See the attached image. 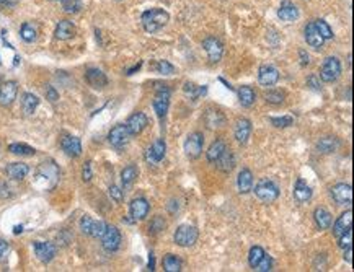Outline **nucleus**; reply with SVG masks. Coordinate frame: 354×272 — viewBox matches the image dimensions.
Masks as SVG:
<instances>
[{"instance_id":"2","label":"nucleus","mask_w":354,"mask_h":272,"mask_svg":"<svg viewBox=\"0 0 354 272\" xmlns=\"http://www.w3.org/2000/svg\"><path fill=\"white\" fill-rule=\"evenodd\" d=\"M255 194L261 202L271 204V202H274L279 197V187H277L271 179H261L260 183L255 186Z\"/></svg>"},{"instance_id":"44","label":"nucleus","mask_w":354,"mask_h":272,"mask_svg":"<svg viewBox=\"0 0 354 272\" xmlns=\"http://www.w3.org/2000/svg\"><path fill=\"white\" fill-rule=\"evenodd\" d=\"M338 246L341 249L352 246V228H348L344 233H341L338 236Z\"/></svg>"},{"instance_id":"58","label":"nucleus","mask_w":354,"mask_h":272,"mask_svg":"<svg viewBox=\"0 0 354 272\" xmlns=\"http://www.w3.org/2000/svg\"><path fill=\"white\" fill-rule=\"evenodd\" d=\"M141 67H142V62H139V64H136L134 67H131V69H129V71H128V75H133V74H134V72H137Z\"/></svg>"},{"instance_id":"11","label":"nucleus","mask_w":354,"mask_h":272,"mask_svg":"<svg viewBox=\"0 0 354 272\" xmlns=\"http://www.w3.org/2000/svg\"><path fill=\"white\" fill-rule=\"evenodd\" d=\"M331 197L338 206H348L352 202V187L351 184L338 183L331 187Z\"/></svg>"},{"instance_id":"48","label":"nucleus","mask_w":354,"mask_h":272,"mask_svg":"<svg viewBox=\"0 0 354 272\" xmlns=\"http://www.w3.org/2000/svg\"><path fill=\"white\" fill-rule=\"evenodd\" d=\"M271 267H273V259L271 257H269L268 254H265L263 256V259L256 264V267H255V270H258V272H268V270H271Z\"/></svg>"},{"instance_id":"41","label":"nucleus","mask_w":354,"mask_h":272,"mask_svg":"<svg viewBox=\"0 0 354 272\" xmlns=\"http://www.w3.org/2000/svg\"><path fill=\"white\" fill-rule=\"evenodd\" d=\"M265 249H263L261 246H253L252 249H250V253H248V262H250V266H252L253 269L256 267V264H258L261 259H263V256H265Z\"/></svg>"},{"instance_id":"6","label":"nucleus","mask_w":354,"mask_h":272,"mask_svg":"<svg viewBox=\"0 0 354 272\" xmlns=\"http://www.w3.org/2000/svg\"><path fill=\"white\" fill-rule=\"evenodd\" d=\"M152 104H154V109H155V114L158 116V119L163 121L165 116H166V111H168V106H170V90L165 85L158 88L155 96H154V103Z\"/></svg>"},{"instance_id":"42","label":"nucleus","mask_w":354,"mask_h":272,"mask_svg":"<svg viewBox=\"0 0 354 272\" xmlns=\"http://www.w3.org/2000/svg\"><path fill=\"white\" fill-rule=\"evenodd\" d=\"M284 98H286V95L281 90H269V92L265 93V100L269 104H281Z\"/></svg>"},{"instance_id":"33","label":"nucleus","mask_w":354,"mask_h":272,"mask_svg":"<svg viewBox=\"0 0 354 272\" xmlns=\"http://www.w3.org/2000/svg\"><path fill=\"white\" fill-rule=\"evenodd\" d=\"M39 106V98L33 93H23L22 96V109L25 114H33Z\"/></svg>"},{"instance_id":"27","label":"nucleus","mask_w":354,"mask_h":272,"mask_svg":"<svg viewBox=\"0 0 354 272\" xmlns=\"http://www.w3.org/2000/svg\"><path fill=\"white\" fill-rule=\"evenodd\" d=\"M237 187L240 194H248L253 189V173L248 168H244L239 173L237 178Z\"/></svg>"},{"instance_id":"32","label":"nucleus","mask_w":354,"mask_h":272,"mask_svg":"<svg viewBox=\"0 0 354 272\" xmlns=\"http://www.w3.org/2000/svg\"><path fill=\"white\" fill-rule=\"evenodd\" d=\"M224 150H225V142H224V141H220V139H217V141H214V142L209 145V149H207V152H206L207 162L216 163L217 158L222 155V152H224Z\"/></svg>"},{"instance_id":"8","label":"nucleus","mask_w":354,"mask_h":272,"mask_svg":"<svg viewBox=\"0 0 354 272\" xmlns=\"http://www.w3.org/2000/svg\"><path fill=\"white\" fill-rule=\"evenodd\" d=\"M101 245L108 253H114L121 246V232L113 225H106L105 233L101 236Z\"/></svg>"},{"instance_id":"43","label":"nucleus","mask_w":354,"mask_h":272,"mask_svg":"<svg viewBox=\"0 0 354 272\" xmlns=\"http://www.w3.org/2000/svg\"><path fill=\"white\" fill-rule=\"evenodd\" d=\"M166 228V222L163 220V217H160V215H157V217H154L150 220V225H149V232L150 233H160L163 232V230Z\"/></svg>"},{"instance_id":"5","label":"nucleus","mask_w":354,"mask_h":272,"mask_svg":"<svg viewBox=\"0 0 354 272\" xmlns=\"http://www.w3.org/2000/svg\"><path fill=\"white\" fill-rule=\"evenodd\" d=\"M203 147H204V135L201 132H193L185 141V153L186 157L191 160H196L201 157L203 153Z\"/></svg>"},{"instance_id":"46","label":"nucleus","mask_w":354,"mask_h":272,"mask_svg":"<svg viewBox=\"0 0 354 272\" xmlns=\"http://www.w3.org/2000/svg\"><path fill=\"white\" fill-rule=\"evenodd\" d=\"M61 2H62V9L67 13H77L82 9L80 0H61Z\"/></svg>"},{"instance_id":"38","label":"nucleus","mask_w":354,"mask_h":272,"mask_svg":"<svg viewBox=\"0 0 354 272\" xmlns=\"http://www.w3.org/2000/svg\"><path fill=\"white\" fill-rule=\"evenodd\" d=\"M20 36L25 41V43H33V41H36V28H34L31 23H23L22 25V30H20Z\"/></svg>"},{"instance_id":"50","label":"nucleus","mask_w":354,"mask_h":272,"mask_svg":"<svg viewBox=\"0 0 354 272\" xmlns=\"http://www.w3.org/2000/svg\"><path fill=\"white\" fill-rule=\"evenodd\" d=\"M109 196L114 202H121L123 197H124V191L121 189V187H117V186L113 184V186H109Z\"/></svg>"},{"instance_id":"54","label":"nucleus","mask_w":354,"mask_h":272,"mask_svg":"<svg viewBox=\"0 0 354 272\" xmlns=\"http://www.w3.org/2000/svg\"><path fill=\"white\" fill-rule=\"evenodd\" d=\"M299 57H301V64H302V65H309V62H310V55L307 54V51H305V49H301V51H299Z\"/></svg>"},{"instance_id":"10","label":"nucleus","mask_w":354,"mask_h":272,"mask_svg":"<svg viewBox=\"0 0 354 272\" xmlns=\"http://www.w3.org/2000/svg\"><path fill=\"white\" fill-rule=\"evenodd\" d=\"M129 137H131V134L128 132V129H126V124H117V125H114V127L109 130L108 142L111 144V147L123 149L124 145L129 142Z\"/></svg>"},{"instance_id":"19","label":"nucleus","mask_w":354,"mask_h":272,"mask_svg":"<svg viewBox=\"0 0 354 272\" xmlns=\"http://www.w3.org/2000/svg\"><path fill=\"white\" fill-rule=\"evenodd\" d=\"M85 80L90 87H93L96 90H101L108 85V77L100 69H88L85 72Z\"/></svg>"},{"instance_id":"55","label":"nucleus","mask_w":354,"mask_h":272,"mask_svg":"<svg viewBox=\"0 0 354 272\" xmlns=\"http://www.w3.org/2000/svg\"><path fill=\"white\" fill-rule=\"evenodd\" d=\"M343 257H344V261L348 262V264H352V246L344 249V256Z\"/></svg>"},{"instance_id":"1","label":"nucleus","mask_w":354,"mask_h":272,"mask_svg":"<svg viewBox=\"0 0 354 272\" xmlns=\"http://www.w3.org/2000/svg\"><path fill=\"white\" fill-rule=\"evenodd\" d=\"M142 26L147 33H155L168 23L170 15L162 9H152L142 13Z\"/></svg>"},{"instance_id":"45","label":"nucleus","mask_w":354,"mask_h":272,"mask_svg":"<svg viewBox=\"0 0 354 272\" xmlns=\"http://www.w3.org/2000/svg\"><path fill=\"white\" fill-rule=\"evenodd\" d=\"M314 23H315L318 33L322 34L325 41L330 39V38H333V31H331V28H330V25H328L327 22H325V20H317V22H314Z\"/></svg>"},{"instance_id":"56","label":"nucleus","mask_w":354,"mask_h":272,"mask_svg":"<svg viewBox=\"0 0 354 272\" xmlns=\"http://www.w3.org/2000/svg\"><path fill=\"white\" fill-rule=\"evenodd\" d=\"M7 191H10V187L7 186V184H0V197H10L12 194L10 192H7Z\"/></svg>"},{"instance_id":"13","label":"nucleus","mask_w":354,"mask_h":272,"mask_svg":"<svg viewBox=\"0 0 354 272\" xmlns=\"http://www.w3.org/2000/svg\"><path fill=\"white\" fill-rule=\"evenodd\" d=\"M147 124H149L147 116L141 113V111H137V113L129 116V119L126 121V129L131 135H139L141 132H144L145 127H147Z\"/></svg>"},{"instance_id":"21","label":"nucleus","mask_w":354,"mask_h":272,"mask_svg":"<svg viewBox=\"0 0 354 272\" xmlns=\"http://www.w3.org/2000/svg\"><path fill=\"white\" fill-rule=\"evenodd\" d=\"M5 173H7V176L13 181H22L28 176V173H30V166H28L26 163H22V162L9 163L5 168Z\"/></svg>"},{"instance_id":"28","label":"nucleus","mask_w":354,"mask_h":272,"mask_svg":"<svg viewBox=\"0 0 354 272\" xmlns=\"http://www.w3.org/2000/svg\"><path fill=\"white\" fill-rule=\"evenodd\" d=\"M216 165L222 173H230L235 168V157H233L232 150L225 147V150L222 152V155L217 158Z\"/></svg>"},{"instance_id":"15","label":"nucleus","mask_w":354,"mask_h":272,"mask_svg":"<svg viewBox=\"0 0 354 272\" xmlns=\"http://www.w3.org/2000/svg\"><path fill=\"white\" fill-rule=\"evenodd\" d=\"M203 47L207 52V57H209V62L212 64H217V62L222 59V54H224V46L219 39L216 38H206L203 41Z\"/></svg>"},{"instance_id":"23","label":"nucleus","mask_w":354,"mask_h":272,"mask_svg":"<svg viewBox=\"0 0 354 272\" xmlns=\"http://www.w3.org/2000/svg\"><path fill=\"white\" fill-rule=\"evenodd\" d=\"M277 17H279L282 22L286 23H290V22H296L297 18H299V10H297V7L289 2V0H284L281 4L279 10H277Z\"/></svg>"},{"instance_id":"57","label":"nucleus","mask_w":354,"mask_h":272,"mask_svg":"<svg viewBox=\"0 0 354 272\" xmlns=\"http://www.w3.org/2000/svg\"><path fill=\"white\" fill-rule=\"evenodd\" d=\"M7 249H9V243H7L5 240L0 238V259H2V257L5 256Z\"/></svg>"},{"instance_id":"26","label":"nucleus","mask_w":354,"mask_h":272,"mask_svg":"<svg viewBox=\"0 0 354 272\" xmlns=\"http://www.w3.org/2000/svg\"><path fill=\"white\" fill-rule=\"evenodd\" d=\"M351 227H352V211H351V209H348V211L343 212L338 217V220L335 222V225H333V235L338 238L339 235L344 233L346 230L351 228Z\"/></svg>"},{"instance_id":"3","label":"nucleus","mask_w":354,"mask_h":272,"mask_svg":"<svg viewBox=\"0 0 354 272\" xmlns=\"http://www.w3.org/2000/svg\"><path fill=\"white\" fill-rule=\"evenodd\" d=\"M173 240H175V245L178 246L190 248L198 240V228L193 225H186V223L185 225H180L175 235H173Z\"/></svg>"},{"instance_id":"17","label":"nucleus","mask_w":354,"mask_h":272,"mask_svg":"<svg viewBox=\"0 0 354 272\" xmlns=\"http://www.w3.org/2000/svg\"><path fill=\"white\" fill-rule=\"evenodd\" d=\"M17 93H18L17 82L9 80L2 83V87H0V106H10L17 100Z\"/></svg>"},{"instance_id":"51","label":"nucleus","mask_w":354,"mask_h":272,"mask_svg":"<svg viewBox=\"0 0 354 272\" xmlns=\"http://www.w3.org/2000/svg\"><path fill=\"white\" fill-rule=\"evenodd\" d=\"M46 100H49L51 103H55L59 100V93L55 92L54 87H47L46 88Z\"/></svg>"},{"instance_id":"7","label":"nucleus","mask_w":354,"mask_h":272,"mask_svg":"<svg viewBox=\"0 0 354 272\" xmlns=\"http://www.w3.org/2000/svg\"><path fill=\"white\" fill-rule=\"evenodd\" d=\"M80 230H82V233L92 236V238H101L106 230V223L100 220H93L92 217L85 215V217H82L80 220Z\"/></svg>"},{"instance_id":"4","label":"nucleus","mask_w":354,"mask_h":272,"mask_svg":"<svg viewBox=\"0 0 354 272\" xmlns=\"http://www.w3.org/2000/svg\"><path fill=\"white\" fill-rule=\"evenodd\" d=\"M341 75V64L336 57H327L323 60V65L320 69V80L325 83L336 82L338 77Z\"/></svg>"},{"instance_id":"25","label":"nucleus","mask_w":354,"mask_h":272,"mask_svg":"<svg viewBox=\"0 0 354 272\" xmlns=\"http://www.w3.org/2000/svg\"><path fill=\"white\" fill-rule=\"evenodd\" d=\"M54 36L55 39L59 41H67V39H72L75 36V26L72 22L69 20H61L55 26V31H54Z\"/></svg>"},{"instance_id":"59","label":"nucleus","mask_w":354,"mask_h":272,"mask_svg":"<svg viewBox=\"0 0 354 272\" xmlns=\"http://www.w3.org/2000/svg\"><path fill=\"white\" fill-rule=\"evenodd\" d=\"M22 232H23V227L22 225H17L15 228H13V233H15V235H20Z\"/></svg>"},{"instance_id":"49","label":"nucleus","mask_w":354,"mask_h":272,"mask_svg":"<svg viewBox=\"0 0 354 272\" xmlns=\"http://www.w3.org/2000/svg\"><path fill=\"white\" fill-rule=\"evenodd\" d=\"M93 178V171H92V162H85V165H83V168H82V179L85 181V183H88V181H92Z\"/></svg>"},{"instance_id":"47","label":"nucleus","mask_w":354,"mask_h":272,"mask_svg":"<svg viewBox=\"0 0 354 272\" xmlns=\"http://www.w3.org/2000/svg\"><path fill=\"white\" fill-rule=\"evenodd\" d=\"M294 122V117L292 116H284V117H271V124L274 127H289V125H292Z\"/></svg>"},{"instance_id":"34","label":"nucleus","mask_w":354,"mask_h":272,"mask_svg":"<svg viewBox=\"0 0 354 272\" xmlns=\"http://www.w3.org/2000/svg\"><path fill=\"white\" fill-rule=\"evenodd\" d=\"M256 100V93L252 87H240L239 88V101L244 108H250Z\"/></svg>"},{"instance_id":"29","label":"nucleus","mask_w":354,"mask_h":272,"mask_svg":"<svg viewBox=\"0 0 354 272\" xmlns=\"http://www.w3.org/2000/svg\"><path fill=\"white\" fill-rule=\"evenodd\" d=\"M139 176V170L136 165H129L121 171V183H123V191H128L131 186L134 184V181Z\"/></svg>"},{"instance_id":"40","label":"nucleus","mask_w":354,"mask_h":272,"mask_svg":"<svg viewBox=\"0 0 354 272\" xmlns=\"http://www.w3.org/2000/svg\"><path fill=\"white\" fill-rule=\"evenodd\" d=\"M152 69L157 72V74H160V75H173L176 72V69L173 67L168 60H157L154 65H152Z\"/></svg>"},{"instance_id":"24","label":"nucleus","mask_w":354,"mask_h":272,"mask_svg":"<svg viewBox=\"0 0 354 272\" xmlns=\"http://www.w3.org/2000/svg\"><path fill=\"white\" fill-rule=\"evenodd\" d=\"M305 41H307V44L314 47V49H320V47L323 46V43H325L323 36L318 33L314 22L305 26Z\"/></svg>"},{"instance_id":"31","label":"nucleus","mask_w":354,"mask_h":272,"mask_svg":"<svg viewBox=\"0 0 354 272\" xmlns=\"http://www.w3.org/2000/svg\"><path fill=\"white\" fill-rule=\"evenodd\" d=\"M294 197L299 200V202H307L312 197V189L310 186L305 183L302 178L297 179V183L294 186Z\"/></svg>"},{"instance_id":"18","label":"nucleus","mask_w":354,"mask_h":272,"mask_svg":"<svg viewBox=\"0 0 354 272\" xmlns=\"http://www.w3.org/2000/svg\"><path fill=\"white\" fill-rule=\"evenodd\" d=\"M279 80V72L273 65H261L258 71V82L263 87H273Z\"/></svg>"},{"instance_id":"35","label":"nucleus","mask_w":354,"mask_h":272,"mask_svg":"<svg viewBox=\"0 0 354 272\" xmlns=\"http://www.w3.org/2000/svg\"><path fill=\"white\" fill-rule=\"evenodd\" d=\"M338 147H339V142L335 137H322L320 141L317 142V150L322 153H333Z\"/></svg>"},{"instance_id":"12","label":"nucleus","mask_w":354,"mask_h":272,"mask_svg":"<svg viewBox=\"0 0 354 272\" xmlns=\"http://www.w3.org/2000/svg\"><path fill=\"white\" fill-rule=\"evenodd\" d=\"M34 248V254L38 256V259L41 262H51L55 256V245H52L51 241H34L33 243Z\"/></svg>"},{"instance_id":"9","label":"nucleus","mask_w":354,"mask_h":272,"mask_svg":"<svg viewBox=\"0 0 354 272\" xmlns=\"http://www.w3.org/2000/svg\"><path fill=\"white\" fill-rule=\"evenodd\" d=\"M150 211V204L147 202V199L144 197H136L131 200L129 204V217L131 222H141L149 215Z\"/></svg>"},{"instance_id":"39","label":"nucleus","mask_w":354,"mask_h":272,"mask_svg":"<svg viewBox=\"0 0 354 272\" xmlns=\"http://www.w3.org/2000/svg\"><path fill=\"white\" fill-rule=\"evenodd\" d=\"M183 90H185L186 96H190L191 100H198L201 95L206 93V87L194 85V83H191V82H186L185 87H183Z\"/></svg>"},{"instance_id":"16","label":"nucleus","mask_w":354,"mask_h":272,"mask_svg":"<svg viewBox=\"0 0 354 272\" xmlns=\"http://www.w3.org/2000/svg\"><path fill=\"white\" fill-rule=\"evenodd\" d=\"M61 149L69 157H80L82 155V142L75 135H64L61 139Z\"/></svg>"},{"instance_id":"36","label":"nucleus","mask_w":354,"mask_h":272,"mask_svg":"<svg viewBox=\"0 0 354 272\" xmlns=\"http://www.w3.org/2000/svg\"><path fill=\"white\" fill-rule=\"evenodd\" d=\"M9 152L13 155H20V157H33L36 150L26 144H10L9 145Z\"/></svg>"},{"instance_id":"14","label":"nucleus","mask_w":354,"mask_h":272,"mask_svg":"<svg viewBox=\"0 0 354 272\" xmlns=\"http://www.w3.org/2000/svg\"><path fill=\"white\" fill-rule=\"evenodd\" d=\"M165 153H166L165 141L163 139H157V141L152 144V147H149L147 152H145V160H147L150 165H157L165 158Z\"/></svg>"},{"instance_id":"52","label":"nucleus","mask_w":354,"mask_h":272,"mask_svg":"<svg viewBox=\"0 0 354 272\" xmlns=\"http://www.w3.org/2000/svg\"><path fill=\"white\" fill-rule=\"evenodd\" d=\"M307 85H310L314 90H320V77L318 75H310L307 79Z\"/></svg>"},{"instance_id":"37","label":"nucleus","mask_w":354,"mask_h":272,"mask_svg":"<svg viewBox=\"0 0 354 272\" xmlns=\"http://www.w3.org/2000/svg\"><path fill=\"white\" fill-rule=\"evenodd\" d=\"M162 264H163V269L166 272H180L182 270V261H180L175 254H165Z\"/></svg>"},{"instance_id":"22","label":"nucleus","mask_w":354,"mask_h":272,"mask_svg":"<svg viewBox=\"0 0 354 272\" xmlns=\"http://www.w3.org/2000/svg\"><path fill=\"white\" fill-rule=\"evenodd\" d=\"M250 134H252V122L245 117H242L237 122H235V127H233V135H235V141L239 144H247Z\"/></svg>"},{"instance_id":"53","label":"nucleus","mask_w":354,"mask_h":272,"mask_svg":"<svg viewBox=\"0 0 354 272\" xmlns=\"http://www.w3.org/2000/svg\"><path fill=\"white\" fill-rule=\"evenodd\" d=\"M20 0H0V10H5V9H13Z\"/></svg>"},{"instance_id":"20","label":"nucleus","mask_w":354,"mask_h":272,"mask_svg":"<svg viewBox=\"0 0 354 272\" xmlns=\"http://www.w3.org/2000/svg\"><path fill=\"white\" fill-rule=\"evenodd\" d=\"M204 122L207 125V129H220V127H224V125H225L227 119H225V116H224L222 111L209 108L204 114Z\"/></svg>"},{"instance_id":"30","label":"nucleus","mask_w":354,"mask_h":272,"mask_svg":"<svg viewBox=\"0 0 354 272\" xmlns=\"http://www.w3.org/2000/svg\"><path fill=\"white\" fill-rule=\"evenodd\" d=\"M314 219H315L317 227L320 228V230H327V228L331 227L333 217H331V214H330L325 207H317V209H315Z\"/></svg>"}]
</instances>
